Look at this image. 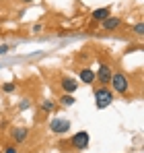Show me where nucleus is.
<instances>
[{"mask_svg":"<svg viewBox=\"0 0 144 153\" xmlns=\"http://www.w3.org/2000/svg\"><path fill=\"white\" fill-rule=\"evenodd\" d=\"M111 75H113L111 66L103 62V64H99V68H97V73H95V81H99L101 85H109V81H111Z\"/></svg>","mask_w":144,"mask_h":153,"instance_id":"nucleus-4","label":"nucleus"},{"mask_svg":"<svg viewBox=\"0 0 144 153\" xmlns=\"http://www.w3.org/2000/svg\"><path fill=\"white\" fill-rule=\"evenodd\" d=\"M49 130H51L54 134H64V132L70 130V122L64 120V118H54V120L49 122Z\"/></svg>","mask_w":144,"mask_h":153,"instance_id":"nucleus-5","label":"nucleus"},{"mask_svg":"<svg viewBox=\"0 0 144 153\" xmlns=\"http://www.w3.org/2000/svg\"><path fill=\"white\" fill-rule=\"evenodd\" d=\"M89 141H91L89 132H87V130H80V132H76V134H72V137H70L68 147L74 149V151H82V149L89 147Z\"/></svg>","mask_w":144,"mask_h":153,"instance_id":"nucleus-3","label":"nucleus"},{"mask_svg":"<svg viewBox=\"0 0 144 153\" xmlns=\"http://www.w3.org/2000/svg\"><path fill=\"white\" fill-rule=\"evenodd\" d=\"M33 31H35V33H39V31H41V25H39V23H37V25H33Z\"/></svg>","mask_w":144,"mask_h":153,"instance_id":"nucleus-17","label":"nucleus"},{"mask_svg":"<svg viewBox=\"0 0 144 153\" xmlns=\"http://www.w3.org/2000/svg\"><path fill=\"white\" fill-rule=\"evenodd\" d=\"M78 79H80V83H84V85H93V83H95V71L89 68V66L78 68Z\"/></svg>","mask_w":144,"mask_h":153,"instance_id":"nucleus-6","label":"nucleus"},{"mask_svg":"<svg viewBox=\"0 0 144 153\" xmlns=\"http://www.w3.org/2000/svg\"><path fill=\"white\" fill-rule=\"evenodd\" d=\"M10 137L15 139V143H23L25 139L29 137V128H25V126H15L12 130H10Z\"/></svg>","mask_w":144,"mask_h":153,"instance_id":"nucleus-9","label":"nucleus"},{"mask_svg":"<svg viewBox=\"0 0 144 153\" xmlns=\"http://www.w3.org/2000/svg\"><path fill=\"white\" fill-rule=\"evenodd\" d=\"M121 27V17H107V19H103V29L105 31H118Z\"/></svg>","mask_w":144,"mask_h":153,"instance_id":"nucleus-7","label":"nucleus"},{"mask_svg":"<svg viewBox=\"0 0 144 153\" xmlns=\"http://www.w3.org/2000/svg\"><path fill=\"white\" fill-rule=\"evenodd\" d=\"M109 85H113V91L115 93H120V95H126L128 91H130V76L126 75V73H121V71H115L113 75H111V81H109Z\"/></svg>","mask_w":144,"mask_h":153,"instance_id":"nucleus-1","label":"nucleus"},{"mask_svg":"<svg viewBox=\"0 0 144 153\" xmlns=\"http://www.w3.org/2000/svg\"><path fill=\"white\" fill-rule=\"evenodd\" d=\"M111 102H113V91H111L107 85L97 87L95 89V105H97V110H105Z\"/></svg>","mask_w":144,"mask_h":153,"instance_id":"nucleus-2","label":"nucleus"},{"mask_svg":"<svg viewBox=\"0 0 144 153\" xmlns=\"http://www.w3.org/2000/svg\"><path fill=\"white\" fill-rule=\"evenodd\" d=\"M4 153H19V151H17L15 145H8V147H4Z\"/></svg>","mask_w":144,"mask_h":153,"instance_id":"nucleus-15","label":"nucleus"},{"mask_svg":"<svg viewBox=\"0 0 144 153\" xmlns=\"http://www.w3.org/2000/svg\"><path fill=\"white\" fill-rule=\"evenodd\" d=\"M41 112H46V114H49V112H54V102L51 100H48V102L41 103Z\"/></svg>","mask_w":144,"mask_h":153,"instance_id":"nucleus-12","label":"nucleus"},{"mask_svg":"<svg viewBox=\"0 0 144 153\" xmlns=\"http://www.w3.org/2000/svg\"><path fill=\"white\" fill-rule=\"evenodd\" d=\"M15 89H17L15 83H4V85H2V91H4V93H15Z\"/></svg>","mask_w":144,"mask_h":153,"instance_id":"nucleus-13","label":"nucleus"},{"mask_svg":"<svg viewBox=\"0 0 144 153\" xmlns=\"http://www.w3.org/2000/svg\"><path fill=\"white\" fill-rule=\"evenodd\" d=\"M21 2H25V4H29V2H33V0H21Z\"/></svg>","mask_w":144,"mask_h":153,"instance_id":"nucleus-18","label":"nucleus"},{"mask_svg":"<svg viewBox=\"0 0 144 153\" xmlns=\"http://www.w3.org/2000/svg\"><path fill=\"white\" fill-rule=\"evenodd\" d=\"M74 102H76V100L72 97V93H62V95H60V103H62V105H74Z\"/></svg>","mask_w":144,"mask_h":153,"instance_id":"nucleus-11","label":"nucleus"},{"mask_svg":"<svg viewBox=\"0 0 144 153\" xmlns=\"http://www.w3.org/2000/svg\"><path fill=\"white\" fill-rule=\"evenodd\" d=\"M60 87L64 89V93H74L78 89V83L72 79V76H62L60 79Z\"/></svg>","mask_w":144,"mask_h":153,"instance_id":"nucleus-8","label":"nucleus"},{"mask_svg":"<svg viewBox=\"0 0 144 153\" xmlns=\"http://www.w3.org/2000/svg\"><path fill=\"white\" fill-rule=\"evenodd\" d=\"M109 15H111L109 6H103V8H95V10L91 13V19H93V21H103V19H107Z\"/></svg>","mask_w":144,"mask_h":153,"instance_id":"nucleus-10","label":"nucleus"},{"mask_svg":"<svg viewBox=\"0 0 144 153\" xmlns=\"http://www.w3.org/2000/svg\"><path fill=\"white\" fill-rule=\"evenodd\" d=\"M8 50H10V46H6V44H2V46H0V56H2V54H6Z\"/></svg>","mask_w":144,"mask_h":153,"instance_id":"nucleus-16","label":"nucleus"},{"mask_svg":"<svg viewBox=\"0 0 144 153\" xmlns=\"http://www.w3.org/2000/svg\"><path fill=\"white\" fill-rule=\"evenodd\" d=\"M134 33H136L138 37H142V35H144V25H142V23H136V25H134Z\"/></svg>","mask_w":144,"mask_h":153,"instance_id":"nucleus-14","label":"nucleus"}]
</instances>
